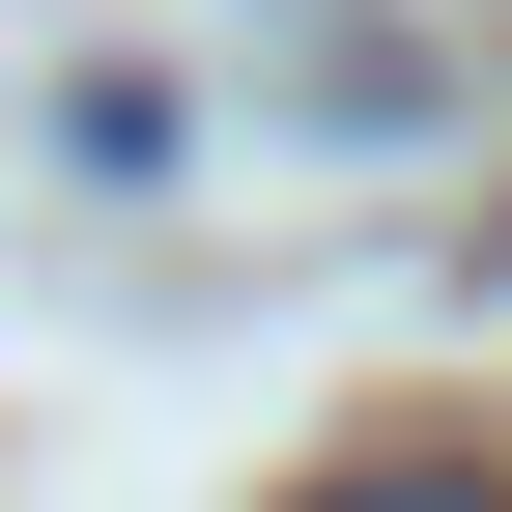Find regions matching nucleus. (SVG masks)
Segmentation results:
<instances>
[{
  "instance_id": "nucleus-1",
  "label": "nucleus",
  "mask_w": 512,
  "mask_h": 512,
  "mask_svg": "<svg viewBox=\"0 0 512 512\" xmlns=\"http://www.w3.org/2000/svg\"><path fill=\"white\" fill-rule=\"evenodd\" d=\"M285 512H512V456H427V427H399V456H313Z\"/></svg>"
}]
</instances>
